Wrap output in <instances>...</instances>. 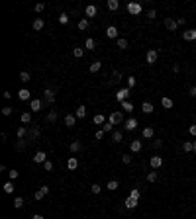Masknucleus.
<instances>
[{
	"mask_svg": "<svg viewBox=\"0 0 196 219\" xmlns=\"http://www.w3.org/2000/svg\"><path fill=\"white\" fill-rule=\"evenodd\" d=\"M43 96H45V104H47V106H53V104H55V90H53V88H45V90H43Z\"/></svg>",
	"mask_w": 196,
	"mask_h": 219,
	"instance_id": "nucleus-1",
	"label": "nucleus"
},
{
	"mask_svg": "<svg viewBox=\"0 0 196 219\" xmlns=\"http://www.w3.org/2000/svg\"><path fill=\"white\" fill-rule=\"evenodd\" d=\"M141 4L139 2H130V4H127V12H130L131 16H137V14H141Z\"/></svg>",
	"mask_w": 196,
	"mask_h": 219,
	"instance_id": "nucleus-2",
	"label": "nucleus"
},
{
	"mask_svg": "<svg viewBox=\"0 0 196 219\" xmlns=\"http://www.w3.org/2000/svg\"><path fill=\"white\" fill-rule=\"evenodd\" d=\"M108 121H110L112 125L122 123V112H112V114H110V117H108Z\"/></svg>",
	"mask_w": 196,
	"mask_h": 219,
	"instance_id": "nucleus-3",
	"label": "nucleus"
},
{
	"mask_svg": "<svg viewBox=\"0 0 196 219\" xmlns=\"http://www.w3.org/2000/svg\"><path fill=\"white\" fill-rule=\"evenodd\" d=\"M127 96H130V88H122V90H118L116 100H118V102H126Z\"/></svg>",
	"mask_w": 196,
	"mask_h": 219,
	"instance_id": "nucleus-4",
	"label": "nucleus"
},
{
	"mask_svg": "<svg viewBox=\"0 0 196 219\" xmlns=\"http://www.w3.org/2000/svg\"><path fill=\"white\" fill-rule=\"evenodd\" d=\"M45 160H47V155L43 153V151H38V153L33 155V163L35 164H43Z\"/></svg>",
	"mask_w": 196,
	"mask_h": 219,
	"instance_id": "nucleus-5",
	"label": "nucleus"
},
{
	"mask_svg": "<svg viewBox=\"0 0 196 219\" xmlns=\"http://www.w3.org/2000/svg\"><path fill=\"white\" fill-rule=\"evenodd\" d=\"M159 57V51H155V49H151V51H147V55H145V61L149 63V65H153L155 61H157Z\"/></svg>",
	"mask_w": 196,
	"mask_h": 219,
	"instance_id": "nucleus-6",
	"label": "nucleus"
},
{
	"mask_svg": "<svg viewBox=\"0 0 196 219\" xmlns=\"http://www.w3.org/2000/svg\"><path fill=\"white\" fill-rule=\"evenodd\" d=\"M47 194H49V188H47V186H41L38 192H35V194H33V198L39 201V200H43V196H47Z\"/></svg>",
	"mask_w": 196,
	"mask_h": 219,
	"instance_id": "nucleus-7",
	"label": "nucleus"
},
{
	"mask_svg": "<svg viewBox=\"0 0 196 219\" xmlns=\"http://www.w3.org/2000/svg\"><path fill=\"white\" fill-rule=\"evenodd\" d=\"M165 28H167L169 31H175V29L178 28L177 20H173V18H167V20H165Z\"/></svg>",
	"mask_w": 196,
	"mask_h": 219,
	"instance_id": "nucleus-8",
	"label": "nucleus"
},
{
	"mask_svg": "<svg viewBox=\"0 0 196 219\" xmlns=\"http://www.w3.org/2000/svg\"><path fill=\"white\" fill-rule=\"evenodd\" d=\"M96 12H98V8L94 4H90V6H86L84 8V14H86V18H94L96 16Z\"/></svg>",
	"mask_w": 196,
	"mask_h": 219,
	"instance_id": "nucleus-9",
	"label": "nucleus"
},
{
	"mask_svg": "<svg viewBox=\"0 0 196 219\" xmlns=\"http://www.w3.org/2000/svg\"><path fill=\"white\" fill-rule=\"evenodd\" d=\"M182 37L186 39V41H194L196 39V29H186V31H182Z\"/></svg>",
	"mask_w": 196,
	"mask_h": 219,
	"instance_id": "nucleus-10",
	"label": "nucleus"
},
{
	"mask_svg": "<svg viewBox=\"0 0 196 219\" xmlns=\"http://www.w3.org/2000/svg\"><path fill=\"white\" fill-rule=\"evenodd\" d=\"M149 164L153 166V170H155V168H161V166H163V159H161V157H151Z\"/></svg>",
	"mask_w": 196,
	"mask_h": 219,
	"instance_id": "nucleus-11",
	"label": "nucleus"
},
{
	"mask_svg": "<svg viewBox=\"0 0 196 219\" xmlns=\"http://www.w3.org/2000/svg\"><path fill=\"white\" fill-rule=\"evenodd\" d=\"M106 35L110 39H116L118 37V29H116V26H108L106 28Z\"/></svg>",
	"mask_w": 196,
	"mask_h": 219,
	"instance_id": "nucleus-12",
	"label": "nucleus"
},
{
	"mask_svg": "<svg viewBox=\"0 0 196 219\" xmlns=\"http://www.w3.org/2000/svg\"><path fill=\"white\" fill-rule=\"evenodd\" d=\"M67 168H69V170H77V168H79V160H77V157H71V159L67 160Z\"/></svg>",
	"mask_w": 196,
	"mask_h": 219,
	"instance_id": "nucleus-13",
	"label": "nucleus"
},
{
	"mask_svg": "<svg viewBox=\"0 0 196 219\" xmlns=\"http://www.w3.org/2000/svg\"><path fill=\"white\" fill-rule=\"evenodd\" d=\"M43 26H45L43 18H35V20H33V29H35V31H41V29H43Z\"/></svg>",
	"mask_w": 196,
	"mask_h": 219,
	"instance_id": "nucleus-14",
	"label": "nucleus"
},
{
	"mask_svg": "<svg viewBox=\"0 0 196 219\" xmlns=\"http://www.w3.org/2000/svg\"><path fill=\"white\" fill-rule=\"evenodd\" d=\"M18 98H20V100H29V98H32V92H29L28 88H22V90L18 92Z\"/></svg>",
	"mask_w": 196,
	"mask_h": 219,
	"instance_id": "nucleus-15",
	"label": "nucleus"
},
{
	"mask_svg": "<svg viewBox=\"0 0 196 219\" xmlns=\"http://www.w3.org/2000/svg\"><path fill=\"white\" fill-rule=\"evenodd\" d=\"M75 121H77V116H73V114L65 116V125L67 127H75Z\"/></svg>",
	"mask_w": 196,
	"mask_h": 219,
	"instance_id": "nucleus-16",
	"label": "nucleus"
},
{
	"mask_svg": "<svg viewBox=\"0 0 196 219\" xmlns=\"http://www.w3.org/2000/svg\"><path fill=\"white\" fill-rule=\"evenodd\" d=\"M141 147H143V145H141V141H131V145H130V149H131V153H139L141 151Z\"/></svg>",
	"mask_w": 196,
	"mask_h": 219,
	"instance_id": "nucleus-17",
	"label": "nucleus"
},
{
	"mask_svg": "<svg viewBox=\"0 0 196 219\" xmlns=\"http://www.w3.org/2000/svg\"><path fill=\"white\" fill-rule=\"evenodd\" d=\"M41 106H43V102H41V100H32V104H29L32 112H39V110H41Z\"/></svg>",
	"mask_w": 196,
	"mask_h": 219,
	"instance_id": "nucleus-18",
	"label": "nucleus"
},
{
	"mask_svg": "<svg viewBox=\"0 0 196 219\" xmlns=\"http://www.w3.org/2000/svg\"><path fill=\"white\" fill-rule=\"evenodd\" d=\"M153 110H155L153 104H149V102H143V104H141V112H143V114H153Z\"/></svg>",
	"mask_w": 196,
	"mask_h": 219,
	"instance_id": "nucleus-19",
	"label": "nucleus"
},
{
	"mask_svg": "<svg viewBox=\"0 0 196 219\" xmlns=\"http://www.w3.org/2000/svg\"><path fill=\"white\" fill-rule=\"evenodd\" d=\"M137 127V119H133V117H130V119L126 121V129L127 131H133Z\"/></svg>",
	"mask_w": 196,
	"mask_h": 219,
	"instance_id": "nucleus-20",
	"label": "nucleus"
},
{
	"mask_svg": "<svg viewBox=\"0 0 196 219\" xmlns=\"http://www.w3.org/2000/svg\"><path fill=\"white\" fill-rule=\"evenodd\" d=\"M84 47H86L88 51H94V49H96V41H94L92 37H88L86 41H84Z\"/></svg>",
	"mask_w": 196,
	"mask_h": 219,
	"instance_id": "nucleus-21",
	"label": "nucleus"
},
{
	"mask_svg": "<svg viewBox=\"0 0 196 219\" xmlns=\"http://www.w3.org/2000/svg\"><path fill=\"white\" fill-rule=\"evenodd\" d=\"M38 137H39V129H38V127H33V129L28 133V141H35Z\"/></svg>",
	"mask_w": 196,
	"mask_h": 219,
	"instance_id": "nucleus-22",
	"label": "nucleus"
},
{
	"mask_svg": "<svg viewBox=\"0 0 196 219\" xmlns=\"http://www.w3.org/2000/svg\"><path fill=\"white\" fill-rule=\"evenodd\" d=\"M92 121H94V123H96V125H104V123H106V117H104L102 114H96Z\"/></svg>",
	"mask_w": 196,
	"mask_h": 219,
	"instance_id": "nucleus-23",
	"label": "nucleus"
},
{
	"mask_svg": "<svg viewBox=\"0 0 196 219\" xmlns=\"http://www.w3.org/2000/svg\"><path fill=\"white\" fill-rule=\"evenodd\" d=\"M137 201H139V200L127 198V200H126V207H127V209H133V207H137Z\"/></svg>",
	"mask_w": 196,
	"mask_h": 219,
	"instance_id": "nucleus-24",
	"label": "nucleus"
},
{
	"mask_svg": "<svg viewBox=\"0 0 196 219\" xmlns=\"http://www.w3.org/2000/svg\"><path fill=\"white\" fill-rule=\"evenodd\" d=\"M75 116L79 117V119H83V117L86 116V108H84V106H79V108H77V112H75Z\"/></svg>",
	"mask_w": 196,
	"mask_h": 219,
	"instance_id": "nucleus-25",
	"label": "nucleus"
},
{
	"mask_svg": "<svg viewBox=\"0 0 196 219\" xmlns=\"http://www.w3.org/2000/svg\"><path fill=\"white\" fill-rule=\"evenodd\" d=\"M69 149H71V153H79L80 151V141H73V143L69 145Z\"/></svg>",
	"mask_w": 196,
	"mask_h": 219,
	"instance_id": "nucleus-26",
	"label": "nucleus"
},
{
	"mask_svg": "<svg viewBox=\"0 0 196 219\" xmlns=\"http://www.w3.org/2000/svg\"><path fill=\"white\" fill-rule=\"evenodd\" d=\"M14 190H16V186H14V182H12V180L4 184V192H6V194H12Z\"/></svg>",
	"mask_w": 196,
	"mask_h": 219,
	"instance_id": "nucleus-27",
	"label": "nucleus"
},
{
	"mask_svg": "<svg viewBox=\"0 0 196 219\" xmlns=\"http://www.w3.org/2000/svg\"><path fill=\"white\" fill-rule=\"evenodd\" d=\"M161 104H163V108H167V110H171V108L175 106V102L171 98H163V100H161Z\"/></svg>",
	"mask_w": 196,
	"mask_h": 219,
	"instance_id": "nucleus-28",
	"label": "nucleus"
},
{
	"mask_svg": "<svg viewBox=\"0 0 196 219\" xmlns=\"http://www.w3.org/2000/svg\"><path fill=\"white\" fill-rule=\"evenodd\" d=\"M100 69H102V63H100V61H94L92 65H90V73H98Z\"/></svg>",
	"mask_w": 196,
	"mask_h": 219,
	"instance_id": "nucleus-29",
	"label": "nucleus"
},
{
	"mask_svg": "<svg viewBox=\"0 0 196 219\" xmlns=\"http://www.w3.org/2000/svg\"><path fill=\"white\" fill-rule=\"evenodd\" d=\"M122 110H124V112H127V114H131V112H133V106H131V104L126 100V102H122Z\"/></svg>",
	"mask_w": 196,
	"mask_h": 219,
	"instance_id": "nucleus-30",
	"label": "nucleus"
},
{
	"mask_svg": "<svg viewBox=\"0 0 196 219\" xmlns=\"http://www.w3.org/2000/svg\"><path fill=\"white\" fill-rule=\"evenodd\" d=\"M26 133H28V129H26L24 125L16 129V135H18V139H24V137H26Z\"/></svg>",
	"mask_w": 196,
	"mask_h": 219,
	"instance_id": "nucleus-31",
	"label": "nucleus"
},
{
	"mask_svg": "<svg viewBox=\"0 0 196 219\" xmlns=\"http://www.w3.org/2000/svg\"><path fill=\"white\" fill-rule=\"evenodd\" d=\"M20 119H22V123H29V121H32V114H29V112H24L22 116H20Z\"/></svg>",
	"mask_w": 196,
	"mask_h": 219,
	"instance_id": "nucleus-32",
	"label": "nucleus"
},
{
	"mask_svg": "<svg viewBox=\"0 0 196 219\" xmlns=\"http://www.w3.org/2000/svg\"><path fill=\"white\" fill-rule=\"evenodd\" d=\"M118 186H120V184H118V180H110V182H108V184H106V188H108V190H118Z\"/></svg>",
	"mask_w": 196,
	"mask_h": 219,
	"instance_id": "nucleus-33",
	"label": "nucleus"
},
{
	"mask_svg": "<svg viewBox=\"0 0 196 219\" xmlns=\"http://www.w3.org/2000/svg\"><path fill=\"white\" fill-rule=\"evenodd\" d=\"M47 121H49V123H53V121H57V112H55V110H51V112L47 114Z\"/></svg>",
	"mask_w": 196,
	"mask_h": 219,
	"instance_id": "nucleus-34",
	"label": "nucleus"
},
{
	"mask_svg": "<svg viewBox=\"0 0 196 219\" xmlns=\"http://www.w3.org/2000/svg\"><path fill=\"white\" fill-rule=\"evenodd\" d=\"M112 141L114 143H120L122 141V131H112Z\"/></svg>",
	"mask_w": 196,
	"mask_h": 219,
	"instance_id": "nucleus-35",
	"label": "nucleus"
},
{
	"mask_svg": "<svg viewBox=\"0 0 196 219\" xmlns=\"http://www.w3.org/2000/svg\"><path fill=\"white\" fill-rule=\"evenodd\" d=\"M136 84H137L136 76H127V88H136Z\"/></svg>",
	"mask_w": 196,
	"mask_h": 219,
	"instance_id": "nucleus-36",
	"label": "nucleus"
},
{
	"mask_svg": "<svg viewBox=\"0 0 196 219\" xmlns=\"http://www.w3.org/2000/svg\"><path fill=\"white\" fill-rule=\"evenodd\" d=\"M143 137H145V139H151V137H153V127H145V129H143Z\"/></svg>",
	"mask_w": 196,
	"mask_h": 219,
	"instance_id": "nucleus-37",
	"label": "nucleus"
},
{
	"mask_svg": "<svg viewBox=\"0 0 196 219\" xmlns=\"http://www.w3.org/2000/svg\"><path fill=\"white\" fill-rule=\"evenodd\" d=\"M182 149H184V153H192V141H184V145H182Z\"/></svg>",
	"mask_w": 196,
	"mask_h": 219,
	"instance_id": "nucleus-38",
	"label": "nucleus"
},
{
	"mask_svg": "<svg viewBox=\"0 0 196 219\" xmlns=\"http://www.w3.org/2000/svg\"><path fill=\"white\" fill-rule=\"evenodd\" d=\"M118 6H120L118 0H108V8H110V10H118Z\"/></svg>",
	"mask_w": 196,
	"mask_h": 219,
	"instance_id": "nucleus-39",
	"label": "nucleus"
},
{
	"mask_svg": "<svg viewBox=\"0 0 196 219\" xmlns=\"http://www.w3.org/2000/svg\"><path fill=\"white\" fill-rule=\"evenodd\" d=\"M29 78H32V76H29V73H26V70H24V73H20V80H22V82H29Z\"/></svg>",
	"mask_w": 196,
	"mask_h": 219,
	"instance_id": "nucleus-40",
	"label": "nucleus"
},
{
	"mask_svg": "<svg viewBox=\"0 0 196 219\" xmlns=\"http://www.w3.org/2000/svg\"><path fill=\"white\" fill-rule=\"evenodd\" d=\"M102 131H104V133H110V131H114V125L108 121V123H104V125H102Z\"/></svg>",
	"mask_w": 196,
	"mask_h": 219,
	"instance_id": "nucleus-41",
	"label": "nucleus"
},
{
	"mask_svg": "<svg viewBox=\"0 0 196 219\" xmlns=\"http://www.w3.org/2000/svg\"><path fill=\"white\" fill-rule=\"evenodd\" d=\"M118 47H120V49H127V39L120 37V39H118Z\"/></svg>",
	"mask_w": 196,
	"mask_h": 219,
	"instance_id": "nucleus-42",
	"label": "nucleus"
},
{
	"mask_svg": "<svg viewBox=\"0 0 196 219\" xmlns=\"http://www.w3.org/2000/svg\"><path fill=\"white\" fill-rule=\"evenodd\" d=\"M73 55H75L77 59H80V57L84 55V51H83V49H80V47H75V49H73Z\"/></svg>",
	"mask_w": 196,
	"mask_h": 219,
	"instance_id": "nucleus-43",
	"label": "nucleus"
},
{
	"mask_svg": "<svg viewBox=\"0 0 196 219\" xmlns=\"http://www.w3.org/2000/svg\"><path fill=\"white\" fill-rule=\"evenodd\" d=\"M139 196H141V194H139V190H137V188H133V190L130 192V198H133V200H139Z\"/></svg>",
	"mask_w": 196,
	"mask_h": 219,
	"instance_id": "nucleus-44",
	"label": "nucleus"
},
{
	"mask_svg": "<svg viewBox=\"0 0 196 219\" xmlns=\"http://www.w3.org/2000/svg\"><path fill=\"white\" fill-rule=\"evenodd\" d=\"M100 190H102L100 184H92V186H90V192H92V194H100Z\"/></svg>",
	"mask_w": 196,
	"mask_h": 219,
	"instance_id": "nucleus-45",
	"label": "nucleus"
},
{
	"mask_svg": "<svg viewBox=\"0 0 196 219\" xmlns=\"http://www.w3.org/2000/svg\"><path fill=\"white\" fill-rule=\"evenodd\" d=\"M8 176H10V180H16V178H18V170L10 168V170H8Z\"/></svg>",
	"mask_w": 196,
	"mask_h": 219,
	"instance_id": "nucleus-46",
	"label": "nucleus"
},
{
	"mask_svg": "<svg viewBox=\"0 0 196 219\" xmlns=\"http://www.w3.org/2000/svg\"><path fill=\"white\" fill-rule=\"evenodd\" d=\"M22 205H24V198H16V200H14V207H18V209H20V207H22Z\"/></svg>",
	"mask_w": 196,
	"mask_h": 219,
	"instance_id": "nucleus-47",
	"label": "nucleus"
},
{
	"mask_svg": "<svg viewBox=\"0 0 196 219\" xmlns=\"http://www.w3.org/2000/svg\"><path fill=\"white\" fill-rule=\"evenodd\" d=\"M16 149H18V151H24V149H26V139H20L18 145H16Z\"/></svg>",
	"mask_w": 196,
	"mask_h": 219,
	"instance_id": "nucleus-48",
	"label": "nucleus"
},
{
	"mask_svg": "<svg viewBox=\"0 0 196 219\" xmlns=\"http://www.w3.org/2000/svg\"><path fill=\"white\" fill-rule=\"evenodd\" d=\"M59 22L63 23V26H65V23H69V14H61V16H59Z\"/></svg>",
	"mask_w": 196,
	"mask_h": 219,
	"instance_id": "nucleus-49",
	"label": "nucleus"
},
{
	"mask_svg": "<svg viewBox=\"0 0 196 219\" xmlns=\"http://www.w3.org/2000/svg\"><path fill=\"white\" fill-rule=\"evenodd\" d=\"M88 28V20H80L79 22V29H86Z\"/></svg>",
	"mask_w": 196,
	"mask_h": 219,
	"instance_id": "nucleus-50",
	"label": "nucleus"
},
{
	"mask_svg": "<svg viewBox=\"0 0 196 219\" xmlns=\"http://www.w3.org/2000/svg\"><path fill=\"white\" fill-rule=\"evenodd\" d=\"M43 168H45L47 172H49V170H53V163H51V160H45V163H43Z\"/></svg>",
	"mask_w": 196,
	"mask_h": 219,
	"instance_id": "nucleus-51",
	"label": "nucleus"
},
{
	"mask_svg": "<svg viewBox=\"0 0 196 219\" xmlns=\"http://www.w3.org/2000/svg\"><path fill=\"white\" fill-rule=\"evenodd\" d=\"M12 112H14V110H12V108H10V106L2 108V114H4V116H12Z\"/></svg>",
	"mask_w": 196,
	"mask_h": 219,
	"instance_id": "nucleus-52",
	"label": "nucleus"
},
{
	"mask_svg": "<svg viewBox=\"0 0 196 219\" xmlns=\"http://www.w3.org/2000/svg\"><path fill=\"white\" fill-rule=\"evenodd\" d=\"M122 163L130 164V163H131V155H122Z\"/></svg>",
	"mask_w": 196,
	"mask_h": 219,
	"instance_id": "nucleus-53",
	"label": "nucleus"
},
{
	"mask_svg": "<svg viewBox=\"0 0 196 219\" xmlns=\"http://www.w3.org/2000/svg\"><path fill=\"white\" fill-rule=\"evenodd\" d=\"M147 180H149V182H155V180H157V172H149V174H147Z\"/></svg>",
	"mask_w": 196,
	"mask_h": 219,
	"instance_id": "nucleus-54",
	"label": "nucleus"
},
{
	"mask_svg": "<svg viewBox=\"0 0 196 219\" xmlns=\"http://www.w3.org/2000/svg\"><path fill=\"white\" fill-rule=\"evenodd\" d=\"M153 147H155V149H161V147H163V141H161V139H155L153 141Z\"/></svg>",
	"mask_w": 196,
	"mask_h": 219,
	"instance_id": "nucleus-55",
	"label": "nucleus"
},
{
	"mask_svg": "<svg viewBox=\"0 0 196 219\" xmlns=\"http://www.w3.org/2000/svg\"><path fill=\"white\" fill-rule=\"evenodd\" d=\"M188 133H190L192 137H196V123H194V125H190V127H188Z\"/></svg>",
	"mask_w": 196,
	"mask_h": 219,
	"instance_id": "nucleus-56",
	"label": "nucleus"
},
{
	"mask_svg": "<svg viewBox=\"0 0 196 219\" xmlns=\"http://www.w3.org/2000/svg\"><path fill=\"white\" fill-rule=\"evenodd\" d=\"M155 16H157L155 10H149V12H147V18H149V20H155Z\"/></svg>",
	"mask_w": 196,
	"mask_h": 219,
	"instance_id": "nucleus-57",
	"label": "nucleus"
},
{
	"mask_svg": "<svg viewBox=\"0 0 196 219\" xmlns=\"http://www.w3.org/2000/svg\"><path fill=\"white\" fill-rule=\"evenodd\" d=\"M102 137H104V131H102V129L94 133V139H102Z\"/></svg>",
	"mask_w": 196,
	"mask_h": 219,
	"instance_id": "nucleus-58",
	"label": "nucleus"
},
{
	"mask_svg": "<svg viewBox=\"0 0 196 219\" xmlns=\"http://www.w3.org/2000/svg\"><path fill=\"white\" fill-rule=\"evenodd\" d=\"M45 10V4H35V12H43Z\"/></svg>",
	"mask_w": 196,
	"mask_h": 219,
	"instance_id": "nucleus-59",
	"label": "nucleus"
},
{
	"mask_svg": "<svg viewBox=\"0 0 196 219\" xmlns=\"http://www.w3.org/2000/svg\"><path fill=\"white\" fill-rule=\"evenodd\" d=\"M190 96H192V98H196V86H192V88H190Z\"/></svg>",
	"mask_w": 196,
	"mask_h": 219,
	"instance_id": "nucleus-60",
	"label": "nucleus"
},
{
	"mask_svg": "<svg viewBox=\"0 0 196 219\" xmlns=\"http://www.w3.org/2000/svg\"><path fill=\"white\" fill-rule=\"evenodd\" d=\"M32 219H43V215H41V213H35V215H33Z\"/></svg>",
	"mask_w": 196,
	"mask_h": 219,
	"instance_id": "nucleus-61",
	"label": "nucleus"
},
{
	"mask_svg": "<svg viewBox=\"0 0 196 219\" xmlns=\"http://www.w3.org/2000/svg\"><path fill=\"white\" fill-rule=\"evenodd\" d=\"M192 149H194L192 153H196V141H192Z\"/></svg>",
	"mask_w": 196,
	"mask_h": 219,
	"instance_id": "nucleus-62",
	"label": "nucleus"
}]
</instances>
